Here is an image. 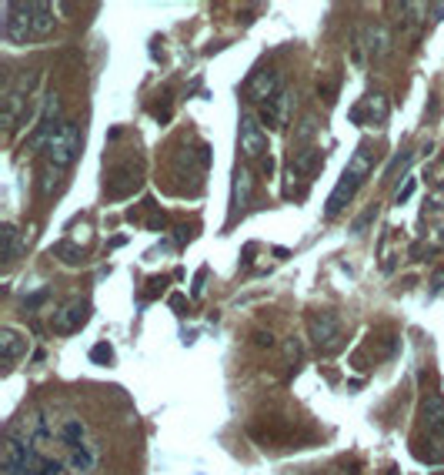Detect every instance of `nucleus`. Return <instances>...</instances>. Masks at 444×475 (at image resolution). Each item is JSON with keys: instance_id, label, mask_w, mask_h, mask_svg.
Here are the masks:
<instances>
[{"instance_id": "f257e3e1", "label": "nucleus", "mask_w": 444, "mask_h": 475, "mask_svg": "<svg viewBox=\"0 0 444 475\" xmlns=\"http://www.w3.org/2000/svg\"><path fill=\"white\" fill-rule=\"evenodd\" d=\"M374 161H378V147H374L371 141H364L358 151H354V157L347 161L344 174H341V181H337V188L331 191V198H327V208H324L327 218H334L337 211H341L347 201L358 194V188L368 181L371 171H374Z\"/></svg>"}, {"instance_id": "f03ea898", "label": "nucleus", "mask_w": 444, "mask_h": 475, "mask_svg": "<svg viewBox=\"0 0 444 475\" xmlns=\"http://www.w3.org/2000/svg\"><path fill=\"white\" fill-rule=\"evenodd\" d=\"M37 80H41V71H27L23 67L21 74H14L11 84H7V90H4V100H0V124L7 127V131H14L17 127V121H23L27 118V108H31V94L33 88H37Z\"/></svg>"}, {"instance_id": "7ed1b4c3", "label": "nucleus", "mask_w": 444, "mask_h": 475, "mask_svg": "<svg viewBox=\"0 0 444 475\" xmlns=\"http://www.w3.org/2000/svg\"><path fill=\"white\" fill-rule=\"evenodd\" d=\"M47 165H54V167H70L80 157V151H84V127L77 121H64V127L47 141Z\"/></svg>"}, {"instance_id": "20e7f679", "label": "nucleus", "mask_w": 444, "mask_h": 475, "mask_svg": "<svg viewBox=\"0 0 444 475\" xmlns=\"http://www.w3.org/2000/svg\"><path fill=\"white\" fill-rule=\"evenodd\" d=\"M33 37V7L31 4H4V41L27 44Z\"/></svg>"}, {"instance_id": "39448f33", "label": "nucleus", "mask_w": 444, "mask_h": 475, "mask_svg": "<svg viewBox=\"0 0 444 475\" xmlns=\"http://www.w3.org/2000/svg\"><path fill=\"white\" fill-rule=\"evenodd\" d=\"M307 332H311V338H314V345L321 352H334L337 345H341V318H337V311H331V308L311 311Z\"/></svg>"}, {"instance_id": "423d86ee", "label": "nucleus", "mask_w": 444, "mask_h": 475, "mask_svg": "<svg viewBox=\"0 0 444 475\" xmlns=\"http://www.w3.org/2000/svg\"><path fill=\"white\" fill-rule=\"evenodd\" d=\"M64 124H60V98H57L54 90L43 98V108H41V121H37V131L31 134V147H47V141L60 131Z\"/></svg>"}, {"instance_id": "0eeeda50", "label": "nucleus", "mask_w": 444, "mask_h": 475, "mask_svg": "<svg viewBox=\"0 0 444 475\" xmlns=\"http://www.w3.org/2000/svg\"><path fill=\"white\" fill-rule=\"evenodd\" d=\"M281 90H284L281 74H278L274 67H260V71H254V74H250L244 94H248L250 104H268V100L278 98Z\"/></svg>"}, {"instance_id": "6e6552de", "label": "nucleus", "mask_w": 444, "mask_h": 475, "mask_svg": "<svg viewBox=\"0 0 444 475\" xmlns=\"http://www.w3.org/2000/svg\"><path fill=\"white\" fill-rule=\"evenodd\" d=\"M238 141H240V151L244 157H264L268 155V131L260 127V121L254 114H240V131H238Z\"/></svg>"}, {"instance_id": "1a4fd4ad", "label": "nucleus", "mask_w": 444, "mask_h": 475, "mask_svg": "<svg viewBox=\"0 0 444 475\" xmlns=\"http://www.w3.org/2000/svg\"><path fill=\"white\" fill-rule=\"evenodd\" d=\"M87 321H90V301H70L64 308H57L51 315V328L60 335H70L77 328H84Z\"/></svg>"}, {"instance_id": "9d476101", "label": "nucleus", "mask_w": 444, "mask_h": 475, "mask_svg": "<svg viewBox=\"0 0 444 475\" xmlns=\"http://www.w3.org/2000/svg\"><path fill=\"white\" fill-rule=\"evenodd\" d=\"M141 188V167L137 165H117L107 171V198H127Z\"/></svg>"}, {"instance_id": "9b49d317", "label": "nucleus", "mask_w": 444, "mask_h": 475, "mask_svg": "<svg viewBox=\"0 0 444 475\" xmlns=\"http://www.w3.org/2000/svg\"><path fill=\"white\" fill-rule=\"evenodd\" d=\"M291 104H294V98H291V90L284 88L278 98H271L268 104H260V121H268L271 127H287V118H291Z\"/></svg>"}, {"instance_id": "f8f14e48", "label": "nucleus", "mask_w": 444, "mask_h": 475, "mask_svg": "<svg viewBox=\"0 0 444 475\" xmlns=\"http://www.w3.org/2000/svg\"><path fill=\"white\" fill-rule=\"evenodd\" d=\"M388 114H391L388 98H384V94H371L364 104H358V108L351 111V121L364 124V118H368L371 124H384V121H388Z\"/></svg>"}, {"instance_id": "ddd939ff", "label": "nucleus", "mask_w": 444, "mask_h": 475, "mask_svg": "<svg viewBox=\"0 0 444 475\" xmlns=\"http://www.w3.org/2000/svg\"><path fill=\"white\" fill-rule=\"evenodd\" d=\"M361 47H364L374 61H381V57L391 54V33L384 31V27H364V31H361Z\"/></svg>"}, {"instance_id": "4468645a", "label": "nucleus", "mask_w": 444, "mask_h": 475, "mask_svg": "<svg viewBox=\"0 0 444 475\" xmlns=\"http://www.w3.org/2000/svg\"><path fill=\"white\" fill-rule=\"evenodd\" d=\"M324 165V157H321V151L317 147H304V151H297L294 155V171L301 177H311V174H317V167Z\"/></svg>"}, {"instance_id": "2eb2a0df", "label": "nucleus", "mask_w": 444, "mask_h": 475, "mask_svg": "<svg viewBox=\"0 0 444 475\" xmlns=\"http://www.w3.org/2000/svg\"><path fill=\"white\" fill-rule=\"evenodd\" d=\"M33 7V37H47V33L54 31V7L51 4H31Z\"/></svg>"}, {"instance_id": "dca6fc26", "label": "nucleus", "mask_w": 444, "mask_h": 475, "mask_svg": "<svg viewBox=\"0 0 444 475\" xmlns=\"http://www.w3.org/2000/svg\"><path fill=\"white\" fill-rule=\"evenodd\" d=\"M0 241H4V251H0V258H4V261H7V265H11V261H17V254H21V231H17V228H14V224H4V228H0Z\"/></svg>"}, {"instance_id": "f3484780", "label": "nucleus", "mask_w": 444, "mask_h": 475, "mask_svg": "<svg viewBox=\"0 0 444 475\" xmlns=\"http://www.w3.org/2000/svg\"><path fill=\"white\" fill-rule=\"evenodd\" d=\"M0 348H4V368L11 372V365L23 355V342L11 332V328H4V332H0Z\"/></svg>"}, {"instance_id": "a211bd4d", "label": "nucleus", "mask_w": 444, "mask_h": 475, "mask_svg": "<svg viewBox=\"0 0 444 475\" xmlns=\"http://www.w3.org/2000/svg\"><path fill=\"white\" fill-rule=\"evenodd\" d=\"M248 201H250V171L240 167L238 174H234V198H231V204H234V208H244Z\"/></svg>"}, {"instance_id": "6ab92c4d", "label": "nucleus", "mask_w": 444, "mask_h": 475, "mask_svg": "<svg viewBox=\"0 0 444 475\" xmlns=\"http://www.w3.org/2000/svg\"><path fill=\"white\" fill-rule=\"evenodd\" d=\"M57 181H60V167L43 165V167H41V194H54Z\"/></svg>"}, {"instance_id": "aec40b11", "label": "nucleus", "mask_w": 444, "mask_h": 475, "mask_svg": "<svg viewBox=\"0 0 444 475\" xmlns=\"http://www.w3.org/2000/svg\"><path fill=\"white\" fill-rule=\"evenodd\" d=\"M51 254H57V258H60V261H67V265H77V261H80V258H84V251H77L74 244H54V248H51Z\"/></svg>"}, {"instance_id": "412c9836", "label": "nucleus", "mask_w": 444, "mask_h": 475, "mask_svg": "<svg viewBox=\"0 0 444 475\" xmlns=\"http://www.w3.org/2000/svg\"><path fill=\"white\" fill-rule=\"evenodd\" d=\"M90 362H97V365H110L114 362V348H110L107 342H100L90 348Z\"/></svg>"}, {"instance_id": "4be33fe9", "label": "nucleus", "mask_w": 444, "mask_h": 475, "mask_svg": "<svg viewBox=\"0 0 444 475\" xmlns=\"http://www.w3.org/2000/svg\"><path fill=\"white\" fill-rule=\"evenodd\" d=\"M414 161V151H404V155H394V161L388 165V171H384V177H394L398 171H404V167Z\"/></svg>"}, {"instance_id": "5701e85b", "label": "nucleus", "mask_w": 444, "mask_h": 475, "mask_svg": "<svg viewBox=\"0 0 444 475\" xmlns=\"http://www.w3.org/2000/svg\"><path fill=\"white\" fill-rule=\"evenodd\" d=\"M374 218H378V204H371V208L364 211V214H361L358 221H354V228H351V231H354V234H361V231H364V228H368L371 221H374Z\"/></svg>"}, {"instance_id": "b1692460", "label": "nucleus", "mask_w": 444, "mask_h": 475, "mask_svg": "<svg viewBox=\"0 0 444 475\" xmlns=\"http://www.w3.org/2000/svg\"><path fill=\"white\" fill-rule=\"evenodd\" d=\"M314 131H317V121H314V118H304L301 127H297V134H294V141H297V144L307 141V137H311Z\"/></svg>"}, {"instance_id": "393cba45", "label": "nucleus", "mask_w": 444, "mask_h": 475, "mask_svg": "<svg viewBox=\"0 0 444 475\" xmlns=\"http://www.w3.org/2000/svg\"><path fill=\"white\" fill-rule=\"evenodd\" d=\"M51 298V288H43V291H37V295H31V298L23 301V311H37L43 305V301Z\"/></svg>"}, {"instance_id": "a878e982", "label": "nucleus", "mask_w": 444, "mask_h": 475, "mask_svg": "<svg viewBox=\"0 0 444 475\" xmlns=\"http://www.w3.org/2000/svg\"><path fill=\"white\" fill-rule=\"evenodd\" d=\"M414 184H418V181H414V177H408V184L398 191V204H404V201L411 198V194H414Z\"/></svg>"}, {"instance_id": "bb28decb", "label": "nucleus", "mask_w": 444, "mask_h": 475, "mask_svg": "<svg viewBox=\"0 0 444 475\" xmlns=\"http://www.w3.org/2000/svg\"><path fill=\"white\" fill-rule=\"evenodd\" d=\"M254 345H260V348H271V345H274V335H271V332H254Z\"/></svg>"}, {"instance_id": "cd10ccee", "label": "nucleus", "mask_w": 444, "mask_h": 475, "mask_svg": "<svg viewBox=\"0 0 444 475\" xmlns=\"http://www.w3.org/2000/svg\"><path fill=\"white\" fill-rule=\"evenodd\" d=\"M204 278H207V268H201V271H197V278H194V291H191V295H201V291H204Z\"/></svg>"}, {"instance_id": "c85d7f7f", "label": "nucleus", "mask_w": 444, "mask_h": 475, "mask_svg": "<svg viewBox=\"0 0 444 475\" xmlns=\"http://www.w3.org/2000/svg\"><path fill=\"white\" fill-rule=\"evenodd\" d=\"M184 305H187V301H184V295H171V308H177V311H181Z\"/></svg>"}, {"instance_id": "c756f323", "label": "nucleus", "mask_w": 444, "mask_h": 475, "mask_svg": "<svg viewBox=\"0 0 444 475\" xmlns=\"http://www.w3.org/2000/svg\"><path fill=\"white\" fill-rule=\"evenodd\" d=\"M388 475H398V469H388Z\"/></svg>"}, {"instance_id": "7c9ffc66", "label": "nucleus", "mask_w": 444, "mask_h": 475, "mask_svg": "<svg viewBox=\"0 0 444 475\" xmlns=\"http://www.w3.org/2000/svg\"><path fill=\"white\" fill-rule=\"evenodd\" d=\"M441 244H444V234H441Z\"/></svg>"}, {"instance_id": "2f4dec72", "label": "nucleus", "mask_w": 444, "mask_h": 475, "mask_svg": "<svg viewBox=\"0 0 444 475\" xmlns=\"http://www.w3.org/2000/svg\"><path fill=\"white\" fill-rule=\"evenodd\" d=\"M434 475H444V472H434Z\"/></svg>"}]
</instances>
